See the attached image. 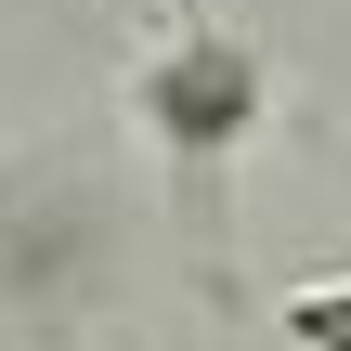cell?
Returning <instances> with one entry per match:
<instances>
[{
  "mask_svg": "<svg viewBox=\"0 0 351 351\" xmlns=\"http://www.w3.org/2000/svg\"><path fill=\"white\" fill-rule=\"evenodd\" d=\"M130 117H143V143L169 156V182H182L195 261L221 274V182H234V156L274 130V52L234 39L221 13H182V26L130 65Z\"/></svg>",
  "mask_w": 351,
  "mask_h": 351,
  "instance_id": "cell-1",
  "label": "cell"
},
{
  "mask_svg": "<svg viewBox=\"0 0 351 351\" xmlns=\"http://www.w3.org/2000/svg\"><path fill=\"white\" fill-rule=\"evenodd\" d=\"M274 339H287V351H351V274L287 287V300H274Z\"/></svg>",
  "mask_w": 351,
  "mask_h": 351,
  "instance_id": "cell-2",
  "label": "cell"
},
{
  "mask_svg": "<svg viewBox=\"0 0 351 351\" xmlns=\"http://www.w3.org/2000/svg\"><path fill=\"white\" fill-rule=\"evenodd\" d=\"M182 13H221V0H169V26H182Z\"/></svg>",
  "mask_w": 351,
  "mask_h": 351,
  "instance_id": "cell-3",
  "label": "cell"
}]
</instances>
